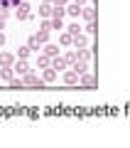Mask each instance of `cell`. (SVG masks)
Listing matches in <instances>:
<instances>
[{
    "instance_id": "obj_8",
    "label": "cell",
    "mask_w": 130,
    "mask_h": 148,
    "mask_svg": "<svg viewBox=\"0 0 130 148\" xmlns=\"http://www.w3.org/2000/svg\"><path fill=\"white\" fill-rule=\"evenodd\" d=\"M0 64L3 67H12V54H0Z\"/></svg>"
},
{
    "instance_id": "obj_9",
    "label": "cell",
    "mask_w": 130,
    "mask_h": 148,
    "mask_svg": "<svg viewBox=\"0 0 130 148\" xmlns=\"http://www.w3.org/2000/svg\"><path fill=\"white\" fill-rule=\"evenodd\" d=\"M57 79V69H47V72H44V79L42 82H54Z\"/></svg>"
},
{
    "instance_id": "obj_3",
    "label": "cell",
    "mask_w": 130,
    "mask_h": 148,
    "mask_svg": "<svg viewBox=\"0 0 130 148\" xmlns=\"http://www.w3.org/2000/svg\"><path fill=\"white\" fill-rule=\"evenodd\" d=\"M86 45H89V40H86V37H81V35H74V47H76V49H83Z\"/></svg>"
},
{
    "instance_id": "obj_27",
    "label": "cell",
    "mask_w": 130,
    "mask_h": 148,
    "mask_svg": "<svg viewBox=\"0 0 130 148\" xmlns=\"http://www.w3.org/2000/svg\"><path fill=\"white\" fill-rule=\"evenodd\" d=\"M3 45H5V35H3V32H0V47H3Z\"/></svg>"
},
{
    "instance_id": "obj_22",
    "label": "cell",
    "mask_w": 130,
    "mask_h": 148,
    "mask_svg": "<svg viewBox=\"0 0 130 148\" xmlns=\"http://www.w3.org/2000/svg\"><path fill=\"white\" fill-rule=\"evenodd\" d=\"M27 54H30V47H20V59H25Z\"/></svg>"
},
{
    "instance_id": "obj_14",
    "label": "cell",
    "mask_w": 130,
    "mask_h": 148,
    "mask_svg": "<svg viewBox=\"0 0 130 148\" xmlns=\"http://www.w3.org/2000/svg\"><path fill=\"white\" fill-rule=\"evenodd\" d=\"M37 64H39V67H49V64H52V62H49V54L39 57V59H37Z\"/></svg>"
},
{
    "instance_id": "obj_26",
    "label": "cell",
    "mask_w": 130,
    "mask_h": 148,
    "mask_svg": "<svg viewBox=\"0 0 130 148\" xmlns=\"http://www.w3.org/2000/svg\"><path fill=\"white\" fill-rule=\"evenodd\" d=\"M0 30H5V17H0Z\"/></svg>"
},
{
    "instance_id": "obj_13",
    "label": "cell",
    "mask_w": 130,
    "mask_h": 148,
    "mask_svg": "<svg viewBox=\"0 0 130 148\" xmlns=\"http://www.w3.org/2000/svg\"><path fill=\"white\" fill-rule=\"evenodd\" d=\"M49 25H52V30H62V27H64V25H62V17H54Z\"/></svg>"
},
{
    "instance_id": "obj_28",
    "label": "cell",
    "mask_w": 130,
    "mask_h": 148,
    "mask_svg": "<svg viewBox=\"0 0 130 148\" xmlns=\"http://www.w3.org/2000/svg\"><path fill=\"white\" fill-rule=\"evenodd\" d=\"M44 3H49V0H44Z\"/></svg>"
},
{
    "instance_id": "obj_4",
    "label": "cell",
    "mask_w": 130,
    "mask_h": 148,
    "mask_svg": "<svg viewBox=\"0 0 130 148\" xmlns=\"http://www.w3.org/2000/svg\"><path fill=\"white\" fill-rule=\"evenodd\" d=\"M64 82H66V84H76V82H79V72H74V69L66 72V74H64Z\"/></svg>"
},
{
    "instance_id": "obj_5",
    "label": "cell",
    "mask_w": 130,
    "mask_h": 148,
    "mask_svg": "<svg viewBox=\"0 0 130 148\" xmlns=\"http://www.w3.org/2000/svg\"><path fill=\"white\" fill-rule=\"evenodd\" d=\"M12 69H15L17 74H27V69H30V67H27V62H25V59H20V62H17Z\"/></svg>"
},
{
    "instance_id": "obj_25",
    "label": "cell",
    "mask_w": 130,
    "mask_h": 148,
    "mask_svg": "<svg viewBox=\"0 0 130 148\" xmlns=\"http://www.w3.org/2000/svg\"><path fill=\"white\" fill-rule=\"evenodd\" d=\"M54 5H66V0H54Z\"/></svg>"
},
{
    "instance_id": "obj_15",
    "label": "cell",
    "mask_w": 130,
    "mask_h": 148,
    "mask_svg": "<svg viewBox=\"0 0 130 148\" xmlns=\"http://www.w3.org/2000/svg\"><path fill=\"white\" fill-rule=\"evenodd\" d=\"M71 42H74V35L64 32V35H62V45H71Z\"/></svg>"
},
{
    "instance_id": "obj_20",
    "label": "cell",
    "mask_w": 130,
    "mask_h": 148,
    "mask_svg": "<svg viewBox=\"0 0 130 148\" xmlns=\"http://www.w3.org/2000/svg\"><path fill=\"white\" fill-rule=\"evenodd\" d=\"M30 49H39V40H37V37L30 40Z\"/></svg>"
},
{
    "instance_id": "obj_6",
    "label": "cell",
    "mask_w": 130,
    "mask_h": 148,
    "mask_svg": "<svg viewBox=\"0 0 130 148\" xmlns=\"http://www.w3.org/2000/svg\"><path fill=\"white\" fill-rule=\"evenodd\" d=\"M66 12H69V15H74V17H79V15H81V8H79V3L69 5V8H66Z\"/></svg>"
},
{
    "instance_id": "obj_16",
    "label": "cell",
    "mask_w": 130,
    "mask_h": 148,
    "mask_svg": "<svg viewBox=\"0 0 130 148\" xmlns=\"http://www.w3.org/2000/svg\"><path fill=\"white\" fill-rule=\"evenodd\" d=\"M39 15H44V17H47V15H52V8H49L47 3H44V5L39 8Z\"/></svg>"
},
{
    "instance_id": "obj_12",
    "label": "cell",
    "mask_w": 130,
    "mask_h": 148,
    "mask_svg": "<svg viewBox=\"0 0 130 148\" xmlns=\"http://www.w3.org/2000/svg\"><path fill=\"white\" fill-rule=\"evenodd\" d=\"M74 72H79V77H81V74L86 72V64H83V62H79V59H76V64H74Z\"/></svg>"
},
{
    "instance_id": "obj_24",
    "label": "cell",
    "mask_w": 130,
    "mask_h": 148,
    "mask_svg": "<svg viewBox=\"0 0 130 148\" xmlns=\"http://www.w3.org/2000/svg\"><path fill=\"white\" fill-rule=\"evenodd\" d=\"M12 5V0H0V8H10Z\"/></svg>"
},
{
    "instance_id": "obj_23",
    "label": "cell",
    "mask_w": 130,
    "mask_h": 148,
    "mask_svg": "<svg viewBox=\"0 0 130 148\" xmlns=\"http://www.w3.org/2000/svg\"><path fill=\"white\" fill-rule=\"evenodd\" d=\"M10 86H15V89H17V86H22V79H10Z\"/></svg>"
},
{
    "instance_id": "obj_17",
    "label": "cell",
    "mask_w": 130,
    "mask_h": 148,
    "mask_svg": "<svg viewBox=\"0 0 130 148\" xmlns=\"http://www.w3.org/2000/svg\"><path fill=\"white\" fill-rule=\"evenodd\" d=\"M81 82H83L86 86H93V84H96V79H93V77H89V74H86V77H81Z\"/></svg>"
},
{
    "instance_id": "obj_11",
    "label": "cell",
    "mask_w": 130,
    "mask_h": 148,
    "mask_svg": "<svg viewBox=\"0 0 130 148\" xmlns=\"http://www.w3.org/2000/svg\"><path fill=\"white\" fill-rule=\"evenodd\" d=\"M0 77H3V79H7V82H10V79H12V67H5V69H3V72H0Z\"/></svg>"
},
{
    "instance_id": "obj_18",
    "label": "cell",
    "mask_w": 130,
    "mask_h": 148,
    "mask_svg": "<svg viewBox=\"0 0 130 148\" xmlns=\"http://www.w3.org/2000/svg\"><path fill=\"white\" fill-rule=\"evenodd\" d=\"M47 37H49V32L44 30V27H42V32L37 35V40H39V42H47Z\"/></svg>"
},
{
    "instance_id": "obj_1",
    "label": "cell",
    "mask_w": 130,
    "mask_h": 148,
    "mask_svg": "<svg viewBox=\"0 0 130 148\" xmlns=\"http://www.w3.org/2000/svg\"><path fill=\"white\" fill-rule=\"evenodd\" d=\"M22 84H30V86H42V79H39V77H35V74H25Z\"/></svg>"
},
{
    "instance_id": "obj_2",
    "label": "cell",
    "mask_w": 130,
    "mask_h": 148,
    "mask_svg": "<svg viewBox=\"0 0 130 148\" xmlns=\"http://www.w3.org/2000/svg\"><path fill=\"white\" fill-rule=\"evenodd\" d=\"M30 5H27V3H20V5H17V17H20V20H27V17H30Z\"/></svg>"
},
{
    "instance_id": "obj_7",
    "label": "cell",
    "mask_w": 130,
    "mask_h": 148,
    "mask_svg": "<svg viewBox=\"0 0 130 148\" xmlns=\"http://www.w3.org/2000/svg\"><path fill=\"white\" fill-rule=\"evenodd\" d=\"M44 54H49V57H57V54H59V47H57V45H47V47H44Z\"/></svg>"
},
{
    "instance_id": "obj_10",
    "label": "cell",
    "mask_w": 130,
    "mask_h": 148,
    "mask_svg": "<svg viewBox=\"0 0 130 148\" xmlns=\"http://www.w3.org/2000/svg\"><path fill=\"white\" fill-rule=\"evenodd\" d=\"M66 64H69V62H66V57H64V59H54L52 67H54V69H66Z\"/></svg>"
},
{
    "instance_id": "obj_19",
    "label": "cell",
    "mask_w": 130,
    "mask_h": 148,
    "mask_svg": "<svg viewBox=\"0 0 130 148\" xmlns=\"http://www.w3.org/2000/svg\"><path fill=\"white\" fill-rule=\"evenodd\" d=\"M69 35H79V22H74V25H69Z\"/></svg>"
},
{
    "instance_id": "obj_21",
    "label": "cell",
    "mask_w": 130,
    "mask_h": 148,
    "mask_svg": "<svg viewBox=\"0 0 130 148\" xmlns=\"http://www.w3.org/2000/svg\"><path fill=\"white\" fill-rule=\"evenodd\" d=\"M81 12H83V15H86V17H89V20H93V10H91V8H83Z\"/></svg>"
}]
</instances>
